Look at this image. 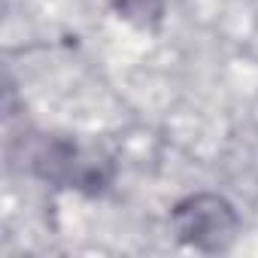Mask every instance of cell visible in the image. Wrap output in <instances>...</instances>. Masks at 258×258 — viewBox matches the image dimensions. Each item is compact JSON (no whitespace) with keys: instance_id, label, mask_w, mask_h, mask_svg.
<instances>
[{"instance_id":"6da1fadb","label":"cell","mask_w":258,"mask_h":258,"mask_svg":"<svg viewBox=\"0 0 258 258\" xmlns=\"http://www.w3.org/2000/svg\"><path fill=\"white\" fill-rule=\"evenodd\" d=\"M176 237L198 252H225L240 234V216L222 195L198 191L179 201L170 213Z\"/></svg>"},{"instance_id":"7a4b0ae2","label":"cell","mask_w":258,"mask_h":258,"mask_svg":"<svg viewBox=\"0 0 258 258\" xmlns=\"http://www.w3.org/2000/svg\"><path fill=\"white\" fill-rule=\"evenodd\" d=\"M34 170L55 185L82 188V191H100L109 182V164L94 152H85L67 140L46 143L34 158Z\"/></svg>"},{"instance_id":"3957f363","label":"cell","mask_w":258,"mask_h":258,"mask_svg":"<svg viewBox=\"0 0 258 258\" xmlns=\"http://www.w3.org/2000/svg\"><path fill=\"white\" fill-rule=\"evenodd\" d=\"M112 10L137 28H158L164 19V0H112Z\"/></svg>"}]
</instances>
